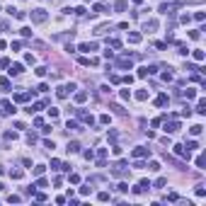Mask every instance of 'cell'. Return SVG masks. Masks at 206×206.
Wrapping results in <instances>:
<instances>
[{
  "instance_id": "obj_28",
  "label": "cell",
  "mask_w": 206,
  "mask_h": 206,
  "mask_svg": "<svg viewBox=\"0 0 206 206\" xmlns=\"http://www.w3.org/2000/svg\"><path fill=\"white\" fill-rule=\"evenodd\" d=\"M0 87H3V90H10V87H12V83H10L7 78H0Z\"/></svg>"
},
{
  "instance_id": "obj_5",
  "label": "cell",
  "mask_w": 206,
  "mask_h": 206,
  "mask_svg": "<svg viewBox=\"0 0 206 206\" xmlns=\"http://www.w3.org/2000/svg\"><path fill=\"white\" fill-rule=\"evenodd\" d=\"M117 66H119V68H131V56H128V53L119 56V58H117Z\"/></svg>"
},
{
  "instance_id": "obj_31",
  "label": "cell",
  "mask_w": 206,
  "mask_h": 206,
  "mask_svg": "<svg viewBox=\"0 0 206 206\" xmlns=\"http://www.w3.org/2000/svg\"><path fill=\"white\" fill-rule=\"evenodd\" d=\"M66 128H68V131H75V128H78V121H73V119H68V124H66Z\"/></svg>"
},
{
  "instance_id": "obj_13",
  "label": "cell",
  "mask_w": 206,
  "mask_h": 206,
  "mask_svg": "<svg viewBox=\"0 0 206 206\" xmlns=\"http://www.w3.org/2000/svg\"><path fill=\"white\" fill-rule=\"evenodd\" d=\"M143 29H145V32H155V29H158V22H155V20H148V22L143 24Z\"/></svg>"
},
{
  "instance_id": "obj_35",
  "label": "cell",
  "mask_w": 206,
  "mask_h": 206,
  "mask_svg": "<svg viewBox=\"0 0 206 206\" xmlns=\"http://www.w3.org/2000/svg\"><path fill=\"white\" fill-rule=\"evenodd\" d=\"M24 61H27L29 66H34V63H36V58H34V56H32V53H27V56H24Z\"/></svg>"
},
{
  "instance_id": "obj_43",
  "label": "cell",
  "mask_w": 206,
  "mask_h": 206,
  "mask_svg": "<svg viewBox=\"0 0 206 206\" xmlns=\"http://www.w3.org/2000/svg\"><path fill=\"white\" fill-rule=\"evenodd\" d=\"M20 32H22V36H32V29H29V27H22Z\"/></svg>"
},
{
  "instance_id": "obj_4",
  "label": "cell",
  "mask_w": 206,
  "mask_h": 206,
  "mask_svg": "<svg viewBox=\"0 0 206 206\" xmlns=\"http://www.w3.org/2000/svg\"><path fill=\"white\" fill-rule=\"evenodd\" d=\"M78 119H80V121H85L87 126H92V124H95V117H92V114H87V111H83V109H78Z\"/></svg>"
},
{
  "instance_id": "obj_12",
  "label": "cell",
  "mask_w": 206,
  "mask_h": 206,
  "mask_svg": "<svg viewBox=\"0 0 206 206\" xmlns=\"http://www.w3.org/2000/svg\"><path fill=\"white\" fill-rule=\"evenodd\" d=\"M3 111H5V114H15L17 109H15V104H12V102H7V100H5V102H3Z\"/></svg>"
},
{
  "instance_id": "obj_10",
  "label": "cell",
  "mask_w": 206,
  "mask_h": 206,
  "mask_svg": "<svg viewBox=\"0 0 206 206\" xmlns=\"http://www.w3.org/2000/svg\"><path fill=\"white\" fill-rule=\"evenodd\" d=\"M56 97H58V100H66V97H68V87H66V85L56 87Z\"/></svg>"
},
{
  "instance_id": "obj_15",
  "label": "cell",
  "mask_w": 206,
  "mask_h": 206,
  "mask_svg": "<svg viewBox=\"0 0 206 206\" xmlns=\"http://www.w3.org/2000/svg\"><path fill=\"white\" fill-rule=\"evenodd\" d=\"M196 111H199V114H206V100H204V97H199V102H196Z\"/></svg>"
},
{
  "instance_id": "obj_11",
  "label": "cell",
  "mask_w": 206,
  "mask_h": 206,
  "mask_svg": "<svg viewBox=\"0 0 206 206\" xmlns=\"http://www.w3.org/2000/svg\"><path fill=\"white\" fill-rule=\"evenodd\" d=\"M175 153H177L179 158H187V160H189V151H187L184 145H175Z\"/></svg>"
},
{
  "instance_id": "obj_32",
  "label": "cell",
  "mask_w": 206,
  "mask_h": 206,
  "mask_svg": "<svg viewBox=\"0 0 206 206\" xmlns=\"http://www.w3.org/2000/svg\"><path fill=\"white\" fill-rule=\"evenodd\" d=\"M109 46H111V49H121V41H119V39H109Z\"/></svg>"
},
{
  "instance_id": "obj_18",
  "label": "cell",
  "mask_w": 206,
  "mask_h": 206,
  "mask_svg": "<svg viewBox=\"0 0 206 206\" xmlns=\"http://www.w3.org/2000/svg\"><path fill=\"white\" fill-rule=\"evenodd\" d=\"M201 131H204V126H201V124H194V126L189 128V134H192V136H201Z\"/></svg>"
},
{
  "instance_id": "obj_52",
  "label": "cell",
  "mask_w": 206,
  "mask_h": 206,
  "mask_svg": "<svg viewBox=\"0 0 206 206\" xmlns=\"http://www.w3.org/2000/svg\"><path fill=\"white\" fill-rule=\"evenodd\" d=\"M0 192H3V184H0Z\"/></svg>"
},
{
  "instance_id": "obj_16",
  "label": "cell",
  "mask_w": 206,
  "mask_h": 206,
  "mask_svg": "<svg viewBox=\"0 0 206 206\" xmlns=\"http://www.w3.org/2000/svg\"><path fill=\"white\" fill-rule=\"evenodd\" d=\"M138 189H141V194L148 192V189H151V179H141V182H138Z\"/></svg>"
},
{
  "instance_id": "obj_6",
  "label": "cell",
  "mask_w": 206,
  "mask_h": 206,
  "mask_svg": "<svg viewBox=\"0 0 206 206\" xmlns=\"http://www.w3.org/2000/svg\"><path fill=\"white\" fill-rule=\"evenodd\" d=\"M34 97V92H17L15 95V102H29Z\"/></svg>"
},
{
  "instance_id": "obj_7",
  "label": "cell",
  "mask_w": 206,
  "mask_h": 206,
  "mask_svg": "<svg viewBox=\"0 0 206 206\" xmlns=\"http://www.w3.org/2000/svg\"><path fill=\"white\" fill-rule=\"evenodd\" d=\"M7 73H10V75H22V73H24V66H22V63H12Z\"/></svg>"
},
{
  "instance_id": "obj_26",
  "label": "cell",
  "mask_w": 206,
  "mask_h": 206,
  "mask_svg": "<svg viewBox=\"0 0 206 206\" xmlns=\"http://www.w3.org/2000/svg\"><path fill=\"white\" fill-rule=\"evenodd\" d=\"M5 141H17V131H5Z\"/></svg>"
},
{
  "instance_id": "obj_22",
  "label": "cell",
  "mask_w": 206,
  "mask_h": 206,
  "mask_svg": "<svg viewBox=\"0 0 206 206\" xmlns=\"http://www.w3.org/2000/svg\"><path fill=\"white\" fill-rule=\"evenodd\" d=\"M114 10L117 12H124V10H128V5L124 3V0H119V3H114Z\"/></svg>"
},
{
  "instance_id": "obj_25",
  "label": "cell",
  "mask_w": 206,
  "mask_h": 206,
  "mask_svg": "<svg viewBox=\"0 0 206 206\" xmlns=\"http://www.w3.org/2000/svg\"><path fill=\"white\" fill-rule=\"evenodd\" d=\"M184 148H187V151H196V148H199V143L192 138V141H187V145H184Z\"/></svg>"
},
{
  "instance_id": "obj_23",
  "label": "cell",
  "mask_w": 206,
  "mask_h": 206,
  "mask_svg": "<svg viewBox=\"0 0 206 206\" xmlns=\"http://www.w3.org/2000/svg\"><path fill=\"white\" fill-rule=\"evenodd\" d=\"M192 56H194V61H204V51H201V49H194Z\"/></svg>"
},
{
  "instance_id": "obj_19",
  "label": "cell",
  "mask_w": 206,
  "mask_h": 206,
  "mask_svg": "<svg viewBox=\"0 0 206 206\" xmlns=\"http://www.w3.org/2000/svg\"><path fill=\"white\" fill-rule=\"evenodd\" d=\"M136 100H138V102H145V100H148V90H138V92H136Z\"/></svg>"
},
{
  "instance_id": "obj_51",
  "label": "cell",
  "mask_w": 206,
  "mask_h": 206,
  "mask_svg": "<svg viewBox=\"0 0 206 206\" xmlns=\"http://www.w3.org/2000/svg\"><path fill=\"white\" fill-rule=\"evenodd\" d=\"M134 3H136V5H138V3H143V0H134Z\"/></svg>"
},
{
  "instance_id": "obj_17",
  "label": "cell",
  "mask_w": 206,
  "mask_h": 206,
  "mask_svg": "<svg viewBox=\"0 0 206 206\" xmlns=\"http://www.w3.org/2000/svg\"><path fill=\"white\" fill-rule=\"evenodd\" d=\"M85 100H87V92H85V90H80V92H75V102H78V104H83Z\"/></svg>"
},
{
  "instance_id": "obj_40",
  "label": "cell",
  "mask_w": 206,
  "mask_h": 206,
  "mask_svg": "<svg viewBox=\"0 0 206 206\" xmlns=\"http://www.w3.org/2000/svg\"><path fill=\"white\" fill-rule=\"evenodd\" d=\"M117 189H119V192H128V184H126V182H119Z\"/></svg>"
},
{
  "instance_id": "obj_20",
  "label": "cell",
  "mask_w": 206,
  "mask_h": 206,
  "mask_svg": "<svg viewBox=\"0 0 206 206\" xmlns=\"http://www.w3.org/2000/svg\"><path fill=\"white\" fill-rule=\"evenodd\" d=\"M182 95H184L187 100H194V97H196V90H192V87H187V90L182 92Z\"/></svg>"
},
{
  "instance_id": "obj_46",
  "label": "cell",
  "mask_w": 206,
  "mask_h": 206,
  "mask_svg": "<svg viewBox=\"0 0 206 206\" xmlns=\"http://www.w3.org/2000/svg\"><path fill=\"white\" fill-rule=\"evenodd\" d=\"M49 117H51V119H56V117H58V109H53V107H51V109H49Z\"/></svg>"
},
{
  "instance_id": "obj_29",
  "label": "cell",
  "mask_w": 206,
  "mask_h": 206,
  "mask_svg": "<svg viewBox=\"0 0 206 206\" xmlns=\"http://www.w3.org/2000/svg\"><path fill=\"white\" fill-rule=\"evenodd\" d=\"M165 184H167V179H165V177H160V179H158L155 184H151V187H155V189H162V187H165Z\"/></svg>"
},
{
  "instance_id": "obj_33",
  "label": "cell",
  "mask_w": 206,
  "mask_h": 206,
  "mask_svg": "<svg viewBox=\"0 0 206 206\" xmlns=\"http://www.w3.org/2000/svg\"><path fill=\"white\" fill-rule=\"evenodd\" d=\"M162 80H165V83H170V80H172V73H170V68H167V70L162 73Z\"/></svg>"
},
{
  "instance_id": "obj_45",
  "label": "cell",
  "mask_w": 206,
  "mask_h": 206,
  "mask_svg": "<svg viewBox=\"0 0 206 206\" xmlns=\"http://www.w3.org/2000/svg\"><path fill=\"white\" fill-rule=\"evenodd\" d=\"M36 75H39V78H41V75H46V68H44V66H39V68H36Z\"/></svg>"
},
{
  "instance_id": "obj_30",
  "label": "cell",
  "mask_w": 206,
  "mask_h": 206,
  "mask_svg": "<svg viewBox=\"0 0 206 206\" xmlns=\"http://www.w3.org/2000/svg\"><path fill=\"white\" fill-rule=\"evenodd\" d=\"M155 104H158V107H165V104H167V95H160V97L155 100Z\"/></svg>"
},
{
  "instance_id": "obj_3",
  "label": "cell",
  "mask_w": 206,
  "mask_h": 206,
  "mask_svg": "<svg viewBox=\"0 0 206 206\" xmlns=\"http://www.w3.org/2000/svg\"><path fill=\"white\" fill-rule=\"evenodd\" d=\"M182 3H162L160 7H158V12H165V15H172V10H177Z\"/></svg>"
},
{
  "instance_id": "obj_48",
  "label": "cell",
  "mask_w": 206,
  "mask_h": 206,
  "mask_svg": "<svg viewBox=\"0 0 206 206\" xmlns=\"http://www.w3.org/2000/svg\"><path fill=\"white\" fill-rule=\"evenodd\" d=\"M0 68H10V61L7 58H0Z\"/></svg>"
},
{
  "instance_id": "obj_2",
  "label": "cell",
  "mask_w": 206,
  "mask_h": 206,
  "mask_svg": "<svg viewBox=\"0 0 206 206\" xmlns=\"http://www.w3.org/2000/svg\"><path fill=\"white\" fill-rule=\"evenodd\" d=\"M131 155H134V158H148V155H151V148H145V145H136L134 151H131Z\"/></svg>"
},
{
  "instance_id": "obj_44",
  "label": "cell",
  "mask_w": 206,
  "mask_h": 206,
  "mask_svg": "<svg viewBox=\"0 0 206 206\" xmlns=\"http://www.w3.org/2000/svg\"><path fill=\"white\" fill-rule=\"evenodd\" d=\"M100 121H102V124H109V121H111V117H109V114H102V117H100Z\"/></svg>"
},
{
  "instance_id": "obj_50",
  "label": "cell",
  "mask_w": 206,
  "mask_h": 206,
  "mask_svg": "<svg viewBox=\"0 0 206 206\" xmlns=\"http://www.w3.org/2000/svg\"><path fill=\"white\" fill-rule=\"evenodd\" d=\"M196 167H204V155H196Z\"/></svg>"
},
{
  "instance_id": "obj_38",
  "label": "cell",
  "mask_w": 206,
  "mask_h": 206,
  "mask_svg": "<svg viewBox=\"0 0 206 206\" xmlns=\"http://www.w3.org/2000/svg\"><path fill=\"white\" fill-rule=\"evenodd\" d=\"M111 196H109V192H100V201H109Z\"/></svg>"
},
{
  "instance_id": "obj_8",
  "label": "cell",
  "mask_w": 206,
  "mask_h": 206,
  "mask_svg": "<svg viewBox=\"0 0 206 206\" xmlns=\"http://www.w3.org/2000/svg\"><path fill=\"white\" fill-rule=\"evenodd\" d=\"M104 158H107V148H100L97 151V167H104Z\"/></svg>"
},
{
  "instance_id": "obj_21",
  "label": "cell",
  "mask_w": 206,
  "mask_h": 206,
  "mask_svg": "<svg viewBox=\"0 0 206 206\" xmlns=\"http://www.w3.org/2000/svg\"><path fill=\"white\" fill-rule=\"evenodd\" d=\"M128 41H131V44H138V41H141V34H138V32H131V34H128Z\"/></svg>"
},
{
  "instance_id": "obj_9",
  "label": "cell",
  "mask_w": 206,
  "mask_h": 206,
  "mask_svg": "<svg viewBox=\"0 0 206 206\" xmlns=\"http://www.w3.org/2000/svg\"><path fill=\"white\" fill-rule=\"evenodd\" d=\"M175 131H179V121H170V124H165V134H175Z\"/></svg>"
},
{
  "instance_id": "obj_1",
  "label": "cell",
  "mask_w": 206,
  "mask_h": 206,
  "mask_svg": "<svg viewBox=\"0 0 206 206\" xmlns=\"http://www.w3.org/2000/svg\"><path fill=\"white\" fill-rule=\"evenodd\" d=\"M46 17H49V15H46V10H44V7H36V10H32V22H34V24H41V22H46Z\"/></svg>"
},
{
  "instance_id": "obj_36",
  "label": "cell",
  "mask_w": 206,
  "mask_h": 206,
  "mask_svg": "<svg viewBox=\"0 0 206 206\" xmlns=\"http://www.w3.org/2000/svg\"><path fill=\"white\" fill-rule=\"evenodd\" d=\"M148 75V66H143V68H138V78H145Z\"/></svg>"
},
{
  "instance_id": "obj_49",
  "label": "cell",
  "mask_w": 206,
  "mask_h": 206,
  "mask_svg": "<svg viewBox=\"0 0 206 206\" xmlns=\"http://www.w3.org/2000/svg\"><path fill=\"white\" fill-rule=\"evenodd\" d=\"M83 155H85V160H92V158H95V153H92V151H85Z\"/></svg>"
},
{
  "instance_id": "obj_39",
  "label": "cell",
  "mask_w": 206,
  "mask_h": 206,
  "mask_svg": "<svg viewBox=\"0 0 206 206\" xmlns=\"http://www.w3.org/2000/svg\"><path fill=\"white\" fill-rule=\"evenodd\" d=\"M119 97H121V100H128V97H131V92H128V90H121V92H119Z\"/></svg>"
},
{
  "instance_id": "obj_24",
  "label": "cell",
  "mask_w": 206,
  "mask_h": 206,
  "mask_svg": "<svg viewBox=\"0 0 206 206\" xmlns=\"http://www.w3.org/2000/svg\"><path fill=\"white\" fill-rule=\"evenodd\" d=\"M44 170H46V165H36V167H34L32 172H34L36 177H41V175H44Z\"/></svg>"
},
{
  "instance_id": "obj_34",
  "label": "cell",
  "mask_w": 206,
  "mask_h": 206,
  "mask_svg": "<svg viewBox=\"0 0 206 206\" xmlns=\"http://www.w3.org/2000/svg\"><path fill=\"white\" fill-rule=\"evenodd\" d=\"M148 170H153V172H158V170H160V162H155V160H153L151 165H148Z\"/></svg>"
},
{
  "instance_id": "obj_41",
  "label": "cell",
  "mask_w": 206,
  "mask_h": 206,
  "mask_svg": "<svg viewBox=\"0 0 206 206\" xmlns=\"http://www.w3.org/2000/svg\"><path fill=\"white\" fill-rule=\"evenodd\" d=\"M44 148H46V151H53L56 145H53V141H44Z\"/></svg>"
},
{
  "instance_id": "obj_14",
  "label": "cell",
  "mask_w": 206,
  "mask_h": 206,
  "mask_svg": "<svg viewBox=\"0 0 206 206\" xmlns=\"http://www.w3.org/2000/svg\"><path fill=\"white\" fill-rule=\"evenodd\" d=\"M66 151H68V153H78V151H80V143H78V141H70Z\"/></svg>"
},
{
  "instance_id": "obj_47",
  "label": "cell",
  "mask_w": 206,
  "mask_h": 206,
  "mask_svg": "<svg viewBox=\"0 0 206 206\" xmlns=\"http://www.w3.org/2000/svg\"><path fill=\"white\" fill-rule=\"evenodd\" d=\"M111 109H114L117 114H124V109H121V104H111Z\"/></svg>"
},
{
  "instance_id": "obj_37",
  "label": "cell",
  "mask_w": 206,
  "mask_h": 206,
  "mask_svg": "<svg viewBox=\"0 0 206 206\" xmlns=\"http://www.w3.org/2000/svg\"><path fill=\"white\" fill-rule=\"evenodd\" d=\"M196 196H199V199L206 196V189H204V187H196Z\"/></svg>"
},
{
  "instance_id": "obj_42",
  "label": "cell",
  "mask_w": 206,
  "mask_h": 206,
  "mask_svg": "<svg viewBox=\"0 0 206 206\" xmlns=\"http://www.w3.org/2000/svg\"><path fill=\"white\" fill-rule=\"evenodd\" d=\"M7 201H10V204H17V201H20V196H17V194H10Z\"/></svg>"
},
{
  "instance_id": "obj_27",
  "label": "cell",
  "mask_w": 206,
  "mask_h": 206,
  "mask_svg": "<svg viewBox=\"0 0 206 206\" xmlns=\"http://www.w3.org/2000/svg\"><path fill=\"white\" fill-rule=\"evenodd\" d=\"M22 175H24L22 170H10V177L12 179H22Z\"/></svg>"
}]
</instances>
